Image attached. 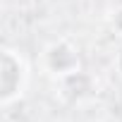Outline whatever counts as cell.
Masks as SVG:
<instances>
[{
  "label": "cell",
  "mask_w": 122,
  "mask_h": 122,
  "mask_svg": "<svg viewBox=\"0 0 122 122\" xmlns=\"http://www.w3.org/2000/svg\"><path fill=\"white\" fill-rule=\"evenodd\" d=\"M108 24H110V29H112L117 36H122V5L115 7V10L108 15Z\"/></svg>",
  "instance_id": "obj_3"
},
{
  "label": "cell",
  "mask_w": 122,
  "mask_h": 122,
  "mask_svg": "<svg viewBox=\"0 0 122 122\" xmlns=\"http://www.w3.org/2000/svg\"><path fill=\"white\" fill-rule=\"evenodd\" d=\"M38 67L53 77L55 81L65 79L74 72H81V57H79V50L72 41L67 38H57V41H50L41 55H38Z\"/></svg>",
  "instance_id": "obj_2"
},
{
  "label": "cell",
  "mask_w": 122,
  "mask_h": 122,
  "mask_svg": "<svg viewBox=\"0 0 122 122\" xmlns=\"http://www.w3.org/2000/svg\"><path fill=\"white\" fill-rule=\"evenodd\" d=\"M29 62L15 48H3V62H0V105L10 108L17 103L29 86Z\"/></svg>",
  "instance_id": "obj_1"
}]
</instances>
